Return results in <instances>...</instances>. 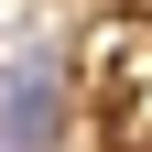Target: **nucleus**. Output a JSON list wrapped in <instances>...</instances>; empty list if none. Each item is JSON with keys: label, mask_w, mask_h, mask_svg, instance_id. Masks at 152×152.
<instances>
[{"label": "nucleus", "mask_w": 152, "mask_h": 152, "mask_svg": "<svg viewBox=\"0 0 152 152\" xmlns=\"http://www.w3.org/2000/svg\"><path fill=\"white\" fill-rule=\"evenodd\" d=\"M54 130H65V87H54L44 54H22V65L0 76V141L11 152H54Z\"/></svg>", "instance_id": "nucleus-1"}, {"label": "nucleus", "mask_w": 152, "mask_h": 152, "mask_svg": "<svg viewBox=\"0 0 152 152\" xmlns=\"http://www.w3.org/2000/svg\"><path fill=\"white\" fill-rule=\"evenodd\" d=\"M109 109H120V141L152 152V22L109 33Z\"/></svg>", "instance_id": "nucleus-2"}]
</instances>
